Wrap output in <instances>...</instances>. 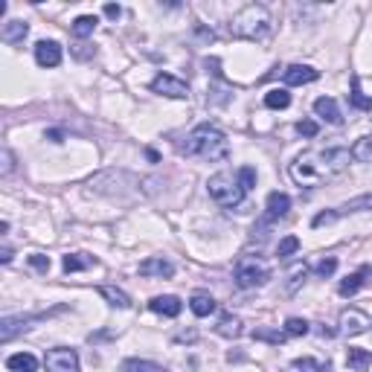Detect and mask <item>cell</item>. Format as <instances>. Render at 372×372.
<instances>
[{
  "label": "cell",
  "instance_id": "7bdbcfd3",
  "mask_svg": "<svg viewBox=\"0 0 372 372\" xmlns=\"http://www.w3.org/2000/svg\"><path fill=\"white\" fill-rule=\"evenodd\" d=\"M12 262V248L3 245V250H0V265H9Z\"/></svg>",
  "mask_w": 372,
  "mask_h": 372
},
{
  "label": "cell",
  "instance_id": "9c48e42d",
  "mask_svg": "<svg viewBox=\"0 0 372 372\" xmlns=\"http://www.w3.org/2000/svg\"><path fill=\"white\" fill-rule=\"evenodd\" d=\"M337 326H341L337 332H341L343 337H358V334L369 332L372 320H369V314L361 312V309H343V312H341V320H337Z\"/></svg>",
  "mask_w": 372,
  "mask_h": 372
},
{
  "label": "cell",
  "instance_id": "d4e9b609",
  "mask_svg": "<svg viewBox=\"0 0 372 372\" xmlns=\"http://www.w3.org/2000/svg\"><path fill=\"white\" fill-rule=\"evenodd\" d=\"M305 277H309V265H305V262H294V265H291L288 268V285H285V291H288V294H297V288L305 282Z\"/></svg>",
  "mask_w": 372,
  "mask_h": 372
},
{
  "label": "cell",
  "instance_id": "8992f818",
  "mask_svg": "<svg viewBox=\"0 0 372 372\" xmlns=\"http://www.w3.org/2000/svg\"><path fill=\"white\" fill-rule=\"evenodd\" d=\"M364 209H372V192H366V195H358V198H352L341 207H334V209H326V213H317L314 221H312V227H323V224H334L337 218H343V216H352V213H364Z\"/></svg>",
  "mask_w": 372,
  "mask_h": 372
},
{
  "label": "cell",
  "instance_id": "7c38bea8",
  "mask_svg": "<svg viewBox=\"0 0 372 372\" xmlns=\"http://www.w3.org/2000/svg\"><path fill=\"white\" fill-rule=\"evenodd\" d=\"M61 44L58 41H38L35 44V61L38 67H58L61 64Z\"/></svg>",
  "mask_w": 372,
  "mask_h": 372
},
{
  "label": "cell",
  "instance_id": "ee69618b",
  "mask_svg": "<svg viewBox=\"0 0 372 372\" xmlns=\"http://www.w3.org/2000/svg\"><path fill=\"white\" fill-rule=\"evenodd\" d=\"M47 137H50L53 143H61V131H47Z\"/></svg>",
  "mask_w": 372,
  "mask_h": 372
},
{
  "label": "cell",
  "instance_id": "f1b7e54d",
  "mask_svg": "<svg viewBox=\"0 0 372 372\" xmlns=\"http://www.w3.org/2000/svg\"><path fill=\"white\" fill-rule=\"evenodd\" d=\"M349 152L352 160H358V163H372V137H361Z\"/></svg>",
  "mask_w": 372,
  "mask_h": 372
},
{
  "label": "cell",
  "instance_id": "ffe728a7",
  "mask_svg": "<svg viewBox=\"0 0 372 372\" xmlns=\"http://www.w3.org/2000/svg\"><path fill=\"white\" fill-rule=\"evenodd\" d=\"M6 369L9 372H35L38 369V358L29 352H15L6 358Z\"/></svg>",
  "mask_w": 372,
  "mask_h": 372
},
{
  "label": "cell",
  "instance_id": "8d00e7d4",
  "mask_svg": "<svg viewBox=\"0 0 372 372\" xmlns=\"http://www.w3.org/2000/svg\"><path fill=\"white\" fill-rule=\"evenodd\" d=\"M238 177H241V184H245L248 192L256 186V172H253L250 166H241V169H238Z\"/></svg>",
  "mask_w": 372,
  "mask_h": 372
},
{
  "label": "cell",
  "instance_id": "484cf974",
  "mask_svg": "<svg viewBox=\"0 0 372 372\" xmlns=\"http://www.w3.org/2000/svg\"><path fill=\"white\" fill-rule=\"evenodd\" d=\"M332 369V364L326 361V364H317V361H312V358H297V361H291L288 366H285V372H329Z\"/></svg>",
  "mask_w": 372,
  "mask_h": 372
},
{
  "label": "cell",
  "instance_id": "52a82bcc",
  "mask_svg": "<svg viewBox=\"0 0 372 372\" xmlns=\"http://www.w3.org/2000/svg\"><path fill=\"white\" fill-rule=\"evenodd\" d=\"M44 369L47 372H79V355H76V349H67V346L47 349Z\"/></svg>",
  "mask_w": 372,
  "mask_h": 372
},
{
  "label": "cell",
  "instance_id": "f546056e",
  "mask_svg": "<svg viewBox=\"0 0 372 372\" xmlns=\"http://www.w3.org/2000/svg\"><path fill=\"white\" fill-rule=\"evenodd\" d=\"M349 99H352V105L358 108V111H372V96H366V93L361 90L358 76L352 79V93H349Z\"/></svg>",
  "mask_w": 372,
  "mask_h": 372
},
{
  "label": "cell",
  "instance_id": "f35d334b",
  "mask_svg": "<svg viewBox=\"0 0 372 372\" xmlns=\"http://www.w3.org/2000/svg\"><path fill=\"white\" fill-rule=\"evenodd\" d=\"M0 157H3V166H0V175L9 177V175H12V169H15V157H12V152H9V149H3V154H0Z\"/></svg>",
  "mask_w": 372,
  "mask_h": 372
},
{
  "label": "cell",
  "instance_id": "2e32d148",
  "mask_svg": "<svg viewBox=\"0 0 372 372\" xmlns=\"http://www.w3.org/2000/svg\"><path fill=\"white\" fill-rule=\"evenodd\" d=\"M369 273H372V268H361V270H355V273H349V277L341 282V285H337V291H341V297H355V294H358V291L366 285V277H369Z\"/></svg>",
  "mask_w": 372,
  "mask_h": 372
},
{
  "label": "cell",
  "instance_id": "3957f363",
  "mask_svg": "<svg viewBox=\"0 0 372 372\" xmlns=\"http://www.w3.org/2000/svg\"><path fill=\"white\" fill-rule=\"evenodd\" d=\"M230 35L233 38H245V41H262L273 32V18L262 3H248L241 6L233 18H230Z\"/></svg>",
  "mask_w": 372,
  "mask_h": 372
},
{
  "label": "cell",
  "instance_id": "836d02e7",
  "mask_svg": "<svg viewBox=\"0 0 372 372\" xmlns=\"http://www.w3.org/2000/svg\"><path fill=\"white\" fill-rule=\"evenodd\" d=\"M297 250H300V238H297V236H288V238L280 241L277 256H280V259H288V256H294Z\"/></svg>",
  "mask_w": 372,
  "mask_h": 372
},
{
  "label": "cell",
  "instance_id": "44dd1931",
  "mask_svg": "<svg viewBox=\"0 0 372 372\" xmlns=\"http://www.w3.org/2000/svg\"><path fill=\"white\" fill-rule=\"evenodd\" d=\"M26 32H29L26 21H9V24H3V29H0V38H3L6 44H21L26 38Z\"/></svg>",
  "mask_w": 372,
  "mask_h": 372
},
{
  "label": "cell",
  "instance_id": "603a6c76",
  "mask_svg": "<svg viewBox=\"0 0 372 372\" xmlns=\"http://www.w3.org/2000/svg\"><path fill=\"white\" fill-rule=\"evenodd\" d=\"M216 305L218 302L209 294H201V291H198V294H192V300H189V309H192V314H195V317H209L216 312Z\"/></svg>",
  "mask_w": 372,
  "mask_h": 372
},
{
  "label": "cell",
  "instance_id": "8fae6325",
  "mask_svg": "<svg viewBox=\"0 0 372 372\" xmlns=\"http://www.w3.org/2000/svg\"><path fill=\"white\" fill-rule=\"evenodd\" d=\"M282 79H285L288 88H294V85H312V82H317V79H320V70L309 67V64H291V67H285Z\"/></svg>",
  "mask_w": 372,
  "mask_h": 372
},
{
  "label": "cell",
  "instance_id": "4dcf8cb0",
  "mask_svg": "<svg viewBox=\"0 0 372 372\" xmlns=\"http://www.w3.org/2000/svg\"><path fill=\"white\" fill-rule=\"evenodd\" d=\"M265 105H268V108H273V111H282V108H288V105H291V93H288L285 88L270 90V93H265Z\"/></svg>",
  "mask_w": 372,
  "mask_h": 372
},
{
  "label": "cell",
  "instance_id": "5b68a950",
  "mask_svg": "<svg viewBox=\"0 0 372 372\" xmlns=\"http://www.w3.org/2000/svg\"><path fill=\"white\" fill-rule=\"evenodd\" d=\"M270 280V265L265 262L262 256H241L236 268H233V282L241 291H250V288H262Z\"/></svg>",
  "mask_w": 372,
  "mask_h": 372
},
{
  "label": "cell",
  "instance_id": "74e56055",
  "mask_svg": "<svg viewBox=\"0 0 372 372\" xmlns=\"http://www.w3.org/2000/svg\"><path fill=\"white\" fill-rule=\"evenodd\" d=\"M29 265L35 268V270H41V273H47V270H50V259L41 256V253H32L29 256Z\"/></svg>",
  "mask_w": 372,
  "mask_h": 372
},
{
  "label": "cell",
  "instance_id": "ac0fdd59",
  "mask_svg": "<svg viewBox=\"0 0 372 372\" xmlns=\"http://www.w3.org/2000/svg\"><path fill=\"white\" fill-rule=\"evenodd\" d=\"M216 332H218L221 337H230V341H236V337L245 334V320H241L238 314H221Z\"/></svg>",
  "mask_w": 372,
  "mask_h": 372
},
{
  "label": "cell",
  "instance_id": "ba28073f",
  "mask_svg": "<svg viewBox=\"0 0 372 372\" xmlns=\"http://www.w3.org/2000/svg\"><path fill=\"white\" fill-rule=\"evenodd\" d=\"M152 93L169 96V99H189V85L172 73H157L152 79Z\"/></svg>",
  "mask_w": 372,
  "mask_h": 372
},
{
  "label": "cell",
  "instance_id": "6da1fadb",
  "mask_svg": "<svg viewBox=\"0 0 372 372\" xmlns=\"http://www.w3.org/2000/svg\"><path fill=\"white\" fill-rule=\"evenodd\" d=\"M352 163V152L343 145H332V149L320 152H302L294 163H291L288 175L297 186H317L323 181H332L334 175H341Z\"/></svg>",
  "mask_w": 372,
  "mask_h": 372
},
{
  "label": "cell",
  "instance_id": "e0dca14e",
  "mask_svg": "<svg viewBox=\"0 0 372 372\" xmlns=\"http://www.w3.org/2000/svg\"><path fill=\"white\" fill-rule=\"evenodd\" d=\"M96 294H99L108 305H114V309H131V297H128L125 291L117 288V285H99L96 288Z\"/></svg>",
  "mask_w": 372,
  "mask_h": 372
},
{
  "label": "cell",
  "instance_id": "1f68e13d",
  "mask_svg": "<svg viewBox=\"0 0 372 372\" xmlns=\"http://www.w3.org/2000/svg\"><path fill=\"white\" fill-rule=\"evenodd\" d=\"M282 332H285L288 337H302V334H309V332H312V323H305L302 317H288Z\"/></svg>",
  "mask_w": 372,
  "mask_h": 372
},
{
  "label": "cell",
  "instance_id": "7a4b0ae2",
  "mask_svg": "<svg viewBox=\"0 0 372 372\" xmlns=\"http://www.w3.org/2000/svg\"><path fill=\"white\" fill-rule=\"evenodd\" d=\"M181 152L189 154V157H201V160L216 163V160H227L230 140H227V134H224L221 128L209 125V122H201V125L192 128V134L181 145Z\"/></svg>",
  "mask_w": 372,
  "mask_h": 372
},
{
  "label": "cell",
  "instance_id": "60d3db41",
  "mask_svg": "<svg viewBox=\"0 0 372 372\" xmlns=\"http://www.w3.org/2000/svg\"><path fill=\"white\" fill-rule=\"evenodd\" d=\"M73 56H76V58H90V56H93V47H88V44H76Z\"/></svg>",
  "mask_w": 372,
  "mask_h": 372
},
{
  "label": "cell",
  "instance_id": "9a60e30c",
  "mask_svg": "<svg viewBox=\"0 0 372 372\" xmlns=\"http://www.w3.org/2000/svg\"><path fill=\"white\" fill-rule=\"evenodd\" d=\"M314 114L323 117L326 122H332V125H343V114H341V108H337V102L332 99V96H320V99L314 102Z\"/></svg>",
  "mask_w": 372,
  "mask_h": 372
},
{
  "label": "cell",
  "instance_id": "4fadbf2b",
  "mask_svg": "<svg viewBox=\"0 0 372 372\" xmlns=\"http://www.w3.org/2000/svg\"><path fill=\"white\" fill-rule=\"evenodd\" d=\"M291 209V198L285 195V192H270L268 195V204H265V224H273L288 216Z\"/></svg>",
  "mask_w": 372,
  "mask_h": 372
},
{
  "label": "cell",
  "instance_id": "4316f807",
  "mask_svg": "<svg viewBox=\"0 0 372 372\" xmlns=\"http://www.w3.org/2000/svg\"><path fill=\"white\" fill-rule=\"evenodd\" d=\"M120 372H169V369H166V366H160V364H154V361H140V358H128V361H122Z\"/></svg>",
  "mask_w": 372,
  "mask_h": 372
},
{
  "label": "cell",
  "instance_id": "30bf717a",
  "mask_svg": "<svg viewBox=\"0 0 372 372\" xmlns=\"http://www.w3.org/2000/svg\"><path fill=\"white\" fill-rule=\"evenodd\" d=\"M47 314H21V317H3V323H0V341L9 343L15 334H21V332H29L32 329V323H38L44 320Z\"/></svg>",
  "mask_w": 372,
  "mask_h": 372
},
{
  "label": "cell",
  "instance_id": "d6a6232c",
  "mask_svg": "<svg viewBox=\"0 0 372 372\" xmlns=\"http://www.w3.org/2000/svg\"><path fill=\"white\" fill-rule=\"evenodd\" d=\"M285 332H280V329H253V341H265V343H273V346H280V343H285Z\"/></svg>",
  "mask_w": 372,
  "mask_h": 372
},
{
  "label": "cell",
  "instance_id": "d590c367",
  "mask_svg": "<svg viewBox=\"0 0 372 372\" xmlns=\"http://www.w3.org/2000/svg\"><path fill=\"white\" fill-rule=\"evenodd\" d=\"M297 131H300L302 137H317L320 125H317L314 120H300V122H297Z\"/></svg>",
  "mask_w": 372,
  "mask_h": 372
},
{
  "label": "cell",
  "instance_id": "5bb4252c",
  "mask_svg": "<svg viewBox=\"0 0 372 372\" xmlns=\"http://www.w3.org/2000/svg\"><path fill=\"white\" fill-rule=\"evenodd\" d=\"M175 273V265L163 256H149L145 262H140V277H172Z\"/></svg>",
  "mask_w": 372,
  "mask_h": 372
},
{
  "label": "cell",
  "instance_id": "b9f144b4",
  "mask_svg": "<svg viewBox=\"0 0 372 372\" xmlns=\"http://www.w3.org/2000/svg\"><path fill=\"white\" fill-rule=\"evenodd\" d=\"M105 15H108V18H120L122 9H120L117 3H108V6H105Z\"/></svg>",
  "mask_w": 372,
  "mask_h": 372
},
{
  "label": "cell",
  "instance_id": "ab89813d",
  "mask_svg": "<svg viewBox=\"0 0 372 372\" xmlns=\"http://www.w3.org/2000/svg\"><path fill=\"white\" fill-rule=\"evenodd\" d=\"M175 341H177V343H192V341H198V332H195V329H189V332H181V334L175 337Z\"/></svg>",
  "mask_w": 372,
  "mask_h": 372
},
{
  "label": "cell",
  "instance_id": "cb8c5ba5",
  "mask_svg": "<svg viewBox=\"0 0 372 372\" xmlns=\"http://www.w3.org/2000/svg\"><path fill=\"white\" fill-rule=\"evenodd\" d=\"M346 366L355 369V372H364L366 366H372V352H369V349L352 346V349L346 352Z\"/></svg>",
  "mask_w": 372,
  "mask_h": 372
},
{
  "label": "cell",
  "instance_id": "83f0119b",
  "mask_svg": "<svg viewBox=\"0 0 372 372\" xmlns=\"http://www.w3.org/2000/svg\"><path fill=\"white\" fill-rule=\"evenodd\" d=\"M96 15H79V18L73 21V35L76 38H88V35H93V29H96Z\"/></svg>",
  "mask_w": 372,
  "mask_h": 372
},
{
  "label": "cell",
  "instance_id": "7402d4cb",
  "mask_svg": "<svg viewBox=\"0 0 372 372\" xmlns=\"http://www.w3.org/2000/svg\"><path fill=\"white\" fill-rule=\"evenodd\" d=\"M61 265H64V270H67V273H79V270L93 268V265H96V259L88 256V253H67V256L61 259Z\"/></svg>",
  "mask_w": 372,
  "mask_h": 372
},
{
  "label": "cell",
  "instance_id": "e575fe53",
  "mask_svg": "<svg viewBox=\"0 0 372 372\" xmlns=\"http://www.w3.org/2000/svg\"><path fill=\"white\" fill-rule=\"evenodd\" d=\"M314 270H317V277H323V280H326V277H332V273L337 270V259H334V256H329V259H320Z\"/></svg>",
  "mask_w": 372,
  "mask_h": 372
},
{
  "label": "cell",
  "instance_id": "d6986e66",
  "mask_svg": "<svg viewBox=\"0 0 372 372\" xmlns=\"http://www.w3.org/2000/svg\"><path fill=\"white\" fill-rule=\"evenodd\" d=\"M149 309L154 314H163V317H177V314H181V309H184V302L177 297H172V294H163V297H154L149 302Z\"/></svg>",
  "mask_w": 372,
  "mask_h": 372
},
{
  "label": "cell",
  "instance_id": "277c9868",
  "mask_svg": "<svg viewBox=\"0 0 372 372\" xmlns=\"http://www.w3.org/2000/svg\"><path fill=\"white\" fill-rule=\"evenodd\" d=\"M207 192H209V198H213L218 207H224V209L238 207L248 195V189H245V184H241V177H238V169L236 172H216L207 181Z\"/></svg>",
  "mask_w": 372,
  "mask_h": 372
}]
</instances>
